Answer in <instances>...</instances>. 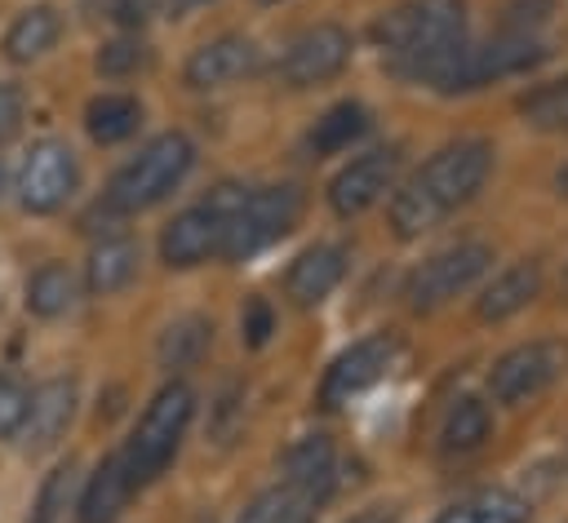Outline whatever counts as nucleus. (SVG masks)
<instances>
[{"mask_svg": "<svg viewBox=\"0 0 568 523\" xmlns=\"http://www.w3.org/2000/svg\"><path fill=\"white\" fill-rule=\"evenodd\" d=\"M493 142L484 137H457L448 146H439L390 199V226L399 239H417L426 230H435L448 213H457L462 204H470L479 195V186L493 173Z\"/></svg>", "mask_w": 568, "mask_h": 523, "instance_id": "nucleus-1", "label": "nucleus"}, {"mask_svg": "<svg viewBox=\"0 0 568 523\" xmlns=\"http://www.w3.org/2000/svg\"><path fill=\"white\" fill-rule=\"evenodd\" d=\"M373 44L404 80H417L430 62L466 44V4L462 0H399L373 22Z\"/></svg>", "mask_w": 568, "mask_h": 523, "instance_id": "nucleus-2", "label": "nucleus"}, {"mask_svg": "<svg viewBox=\"0 0 568 523\" xmlns=\"http://www.w3.org/2000/svg\"><path fill=\"white\" fill-rule=\"evenodd\" d=\"M191 412H195V394L186 381H169L155 390V399L146 403V412L138 417L129 443L120 448L129 470H133V483H151L169 470V461L178 457L182 439H186V425H191Z\"/></svg>", "mask_w": 568, "mask_h": 523, "instance_id": "nucleus-3", "label": "nucleus"}, {"mask_svg": "<svg viewBox=\"0 0 568 523\" xmlns=\"http://www.w3.org/2000/svg\"><path fill=\"white\" fill-rule=\"evenodd\" d=\"M195 164V146L186 133H160L151 137L106 186V204L115 213H142L151 204H160L169 191H178V182L191 173Z\"/></svg>", "mask_w": 568, "mask_h": 523, "instance_id": "nucleus-4", "label": "nucleus"}, {"mask_svg": "<svg viewBox=\"0 0 568 523\" xmlns=\"http://www.w3.org/2000/svg\"><path fill=\"white\" fill-rule=\"evenodd\" d=\"M306 195L293 182L280 186H253L235 195V208L226 217V239H222V257L244 262L262 248H271L275 239H284L297 222H302Z\"/></svg>", "mask_w": 568, "mask_h": 523, "instance_id": "nucleus-5", "label": "nucleus"}, {"mask_svg": "<svg viewBox=\"0 0 568 523\" xmlns=\"http://www.w3.org/2000/svg\"><path fill=\"white\" fill-rule=\"evenodd\" d=\"M568 377V337H532L497 355L488 368V394L501 408H524Z\"/></svg>", "mask_w": 568, "mask_h": 523, "instance_id": "nucleus-6", "label": "nucleus"}, {"mask_svg": "<svg viewBox=\"0 0 568 523\" xmlns=\"http://www.w3.org/2000/svg\"><path fill=\"white\" fill-rule=\"evenodd\" d=\"M493 270V248L484 239H462V244H448L439 253H430L404 284V297L413 310H439L448 306L453 297H462L466 288H475L484 275Z\"/></svg>", "mask_w": 568, "mask_h": 523, "instance_id": "nucleus-7", "label": "nucleus"}, {"mask_svg": "<svg viewBox=\"0 0 568 523\" xmlns=\"http://www.w3.org/2000/svg\"><path fill=\"white\" fill-rule=\"evenodd\" d=\"M235 186H217L209 199L182 208L164 235H160V257L164 266L173 270H191V266H204L209 257H222V239H226V217L235 208Z\"/></svg>", "mask_w": 568, "mask_h": 523, "instance_id": "nucleus-8", "label": "nucleus"}, {"mask_svg": "<svg viewBox=\"0 0 568 523\" xmlns=\"http://www.w3.org/2000/svg\"><path fill=\"white\" fill-rule=\"evenodd\" d=\"M351 53H355V40L346 27L337 22H315L306 31H297L280 62H275V80L284 89H315V84H328L337 80L346 66H351Z\"/></svg>", "mask_w": 568, "mask_h": 523, "instance_id": "nucleus-9", "label": "nucleus"}, {"mask_svg": "<svg viewBox=\"0 0 568 523\" xmlns=\"http://www.w3.org/2000/svg\"><path fill=\"white\" fill-rule=\"evenodd\" d=\"M395 355H399V337H395V332H368V337H359L355 346H346V350L324 368L320 403H324V408L351 403L355 394H364L368 386H377V381L390 372Z\"/></svg>", "mask_w": 568, "mask_h": 523, "instance_id": "nucleus-10", "label": "nucleus"}, {"mask_svg": "<svg viewBox=\"0 0 568 523\" xmlns=\"http://www.w3.org/2000/svg\"><path fill=\"white\" fill-rule=\"evenodd\" d=\"M80 186V164L67 142H36L18 168V204L27 213H58Z\"/></svg>", "mask_w": 568, "mask_h": 523, "instance_id": "nucleus-11", "label": "nucleus"}, {"mask_svg": "<svg viewBox=\"0 0 568 523\" xmlns=\"http://www.w3.org/2000/svg\"><path fill=\"white\" fill-rule=\"evenodd\" d=\"M395 177H399V146H373V151L355 155L342 173H333V182H328V208L337 217H359L386 191H395Z\"/></svg>", "mask_w": 568, "mask_h": 523, "instance_id": "nucleus-12", "label": "nucleus"}, {"mask_svg": "<svg viewBox=\"0 0 568 523\" xmlns=\"http://www.w3.org/2000/svg\"><path fill=\"white\" fill-rule=\"evenodd\" d=\"M262 71V49L248 40V35H217V40H204L186 66H182V80L186 89L195 93H209V89H226V84H240L248 75Z\"/></svg>", "mask_w": 568, "mask_h": 523, "instance_id": "nucleus-13", "label": "nucleus"}, {"mask_svg": "<svg viewBox=\"0 0 568 523\" xmlns=\"http://www.w3.org/2000/svg\"><path fill=\"white\" fill-rule=\"evenodd\" d=\"M75 417V381L71 377H53L44 381L36 394H27V417H22V448L27 452H44L53 448L67 425Z\"/></svg>", "mask_w": 568, "mask_h": 523, "instance_id": "nucleus-14", "label": "nucleus"}, {"mask_svg": "<svg viewBox=\"0 0 568 523\" xmlns=\"http://www.w3.org/2000/svg\"><path fill=\"white\" fill-rule=\"evenodd\" d=\"M346 275V248L337 244H311L293 257L288 275H284V297L297 306V310H311L320 306Z\"/></svg>", "mask_w": 568, "mask_h": 523, "instance_id": "nucleus-15", "label": "nucleus"}, {"mask_svg": "<svg viewBox=\"0 0 568 523\" xmlns=\"http://www.w3.org/2000/svg\"><path fill=\"white\" fill-rule=\"evenodd\" d=\"M537 293H541V262L537 257H519V262H510L506 270H497L484 284V293L475 301V315L484 324H501V319L519 315L524 306H532Z\"/></svg>", "mask_w": 568, "mask_h": 523, "instance_id": "nucleus-16", "label": "nucleus"}, {"mask_svg": "<svg viewBox=\"0 0 568 523\" xmlns=\"http://www.w3.org/2000/svg\"><path fill=\"white\" fill-rule=\"evenodd\" d=\"M133 492H138V483H133V470H129L124 452H111V457L89 474L75 514H80V523H115V519L124 514V505H129Z\"/></svg>", "mask_w": 568, "mask_h": 523, "instance_id": "nucleus-17", "label": "nucleus"}, {"mask_svg": "<svg viewBox=\"0 0 568 523\" xmlns=\"http://www.w3.org/2000/svg\"><path fill=\"white\" fill-rule=\"evenodd\" d=\"M333 470H337V457H333V443L324 434H306L297 439L288 452H284V483H293L302 496H311L315 505L328 501L333 492Z\"/></svg>", "mask_w": 568, "mask_h": 523, "instance_id": "nucleus-18", "label": "nucleus"}, {"mask_svg": "<svg viewBox=\"0 0 568 523\" xmlns=\"http://www.w3.org/2000/svg\"><path fill=\"white\" fill-rule=\"evenodd\" d=\"M528 514H532L528 496L510 488H479L453 501L448 510H439L435 523H528Z\"/></svg>", "mask_w": 568, "mask_h": 523, "instance_id": "nucleus-19", "label": "nucleus"}, {"mask_svg": "<svg viewBox=\"0 0 568 523\" xmlns=\"http://www.w3.org/2000/svg\"><path fill=\"white\" fill-rule=\"evenodd\" d=\"M488 434H493V408H488L479 394H462V399H453V408L444 412L439 452H444V457L479 452Z\"/></svg>", "mask_w": 568, "mask_h": 523, "instance_id": "nucleus-20", "label": "nucleus"}, {"mask_svg": "<svg viewBox=\"0 0 568 523\" xmlns=\"http://www.w3.org/2000/svg\"><path fill=\"white\" fill-rule=\"evenodd\" d=\"M138 262H142V253H138V244H133L129 235H111V239H102V244L89 253V266H84V284H89V293L111 297V293L129 288L133 275H138Z\"/></svg>", "mask_w": 568, "mask_h": 523, "instance_id": "nucleus-21", "label": "nucleus"}, {"mask_svg": "<svg viewBox=\"0 0 568 523\" xmlns=\"http://www.w3.org/2000/svg\"><path fill=\"white\" fill-rule=\"evenodd\" d=\"M58 35H62L58 9L31 4V9H22V13L9 22V31H4V53H9V62H36V58H44V53L58 44Z\"/></svg>", "mask_w": 568, "mask_h": 523, "instance_id": "nucleus-22", "label": "nucleus"}, {"mask_svg": "<svg viewBox=\"0 0 568 523\" xmlns=\"http://www.w3.org/2000/svg\"><path fill=\"white\" fill-rule=\"evenodd\" d=\"M142 124V102L133 93H98L84 106V129L98 146H115L124 137H133Z\"/></svg>", "mask_w": 568, "mask_h": 523, "instance_id": "nucleus-23", "label": "nucleus"}, {"mask_svg": "<svg viewBox=\"0 0 568 523\" xmlns=\"http://www.w3.org/2000/svg\"><path fill=\"white\" fill-rule=\"evenodd\" d=\"M364 133H368V111L359 102H337L315 120V129L306 133V146H311V155H342Z\"/></svg>", "mask_w": 568, "mask_h": 523, "instance_id": "nucleus-24", "label": "nucleus"}, {"mask_svg": "<svg viewBox=\"0 0 568 523\" xmlns=\"http://www.w3.org/2000/svg\"><path fill=\"white\" fill-rule=\"evenodd\" d=\"M75 306V275L67 262H44L27 279V310L40 319H58Z\"/></svg>", "mask_w": 568, "mask_h": 523, "instance_id": "nucleus-25", "label": "nucleus"}, {"mask_svg": "<svg viewBox=\"0 0 568 523\" xmlns=\"http://www.w3.org/2000/svg\"><path fill=\"white\" fill-rule=\"evenodd\" d=\"M209 346H213V324L204 315H182L160 332L155 355L164 368H195Z\"/></svg>", "mask_w": 568, "mask_h": 523, "instance_id": "nucleus-26", "label": "nucleus"}, {"mask_svg": "<svg viewBox=\"0 0 568 523\" xmlns=\"http://www.w3.org/2000/svg\"><path fill=\"white\" fill-rule=\"evenodd\" d=\"M235 523H315V501L302 496L293 483H275L257 492Z\"/></svg>", "mask_w": 568, "mask_h": 523, "instance_id": "nucleus-27", "label": "nucleus"}, {"mask_svg": "<svg viewBox=\"0 0 568 523\" xmlns=\"http://www.w3.org/2000/svg\"><path fill=\"white\" fill-rule=\"evenodd\" d=\"M519 115H524V124H532L541 133H568V75L528 89L519 98Z\"/></svg>", "mask_w": 568, "mask_h": 523, "instance_id": "nucleus-28", "label": "nucleus"}, {"mask_svg": "<svg viewBox=\"0 0 568 523\" xmlns=\"http://www.w3.org/2000/svg\"><path fill=\"white\" fill-rule=\"evenodd\" d=\"M146 62H151V49H146L138 35H120V40H106V44L98 49V58H93L98 75H106V80H124V75H138Z\"/></svg>", "mask_w": 568, "mask_h": 523, "instance_id": "nucleus-29", "label": "nucleus"}, {"mask_svg": "<svg viewBox=\"0 0 568 523\" xmlns=\"http://www.w3.org/2000/svg\"><path fill=\"white\" fill-rule=\"evenodd\" d=\"M213 0H115V18L138 27L146 18H186L191 9H204Z\"/></svg>", "mask_w": 568, "mask_h": 523, "instance_id": "nucleus-30", "label": "nucleus"}, {"mask_svg": "<svg viewBox=\"0 0 568 523\" xmlns=\"http://www.w3.org/2000/svg\"><path fill=\"white\" fill-rule=\"evenodd\" d=\"M67 496H71V465H58V470L40 483V496H36L31 523H58V514L67 510Z\"/></svg>", "mask_w": 568, "mask_h": 523, "instance_id": "nucleus-31", "label": "nucleus"}, {"mask_svg": "<svg viewBox=\"0 0 568 523\" xmlns=\"http://www.w3.org/2000/svg\"><path fill=\"white\" fill-rule=\"evenodd\" d=\"M22 417H27V386L13 381L9 372H0V439L18 434Z\"/></svg>", "mask_w": 568, "mask_h": 523, "instance_id": "nucleus-32", "label": "nucleus"}, {"mask_svg": "<svg viewBox=\"0 0 568 523\" xmlns=\"http://www.w3.org/2000/svg\"><path fill=\"white\" fill-rule=\"evenodd\" d=\"M275 332V315H271V306L262 301V297H248L244 301V310H240V337H244V346H266V337Z\"/></svg>", "mask_w": 568, "mask_h": 523, "instance_id": "nucleus-33", "label": "nucleus"}, {"mask_svg": "<svg viewBox=\"0 0 568 523\" xmlns=\"http://www.w3.org/2000/svg\"><path fill=\"white\" fill-rule=\"evenodd\" d=\"M22 124V93L13 84H0V137H9Z\"/></svg>", "mask_w": 568, "mask_h": 523, "instance_id": "nucleus-34", "label": "nucleus"}, {"mask_svg": "<svg viewBox=\"0 0 568 523\" xmlns=\"http://www.w3.org/2000/svg\"><path fill=\"white\" fill-rule=\"evenodd\" d=\"M351 523H399V514H395V510H386V505H373V510L355 514Z\"/></svg>", "mask_w": 568, "mask_h": 523, "instance_id": "nucleus-35", "label": "nucleus"}, {"mask_svg": "<svg viewBox=\"0 0 568 523\" xmlns=\"http://www.w3.org/2000/svg\"><path fill=\"white\" fill-rule=\"evenodd\" d=\"M555 191L568 199V164H559V168H555Z\"/></svg>", "mask_w": 568, "mask_h": 523, "instance_id": "nucleus-36", "label": "nucleus"}, {"mask_svg": "<svg viewBox=\"0 0 568 523\" xmlns=\"http://www.w3.org/2000/svg\"><path fill=\"white\" fill-rule=\"evenodd\" d=\"M564 288H568V275H564Z\"/></svg>", "mask_w": 568, "mask_h": 523, "instance_id": "nucleus-37", "label": "nucleus"}, {"mask_svg": "<svg viewBox=\"0 0 568 523\" xmlns=\"http://www.w3.org/2000/svg\"><path fill=\"white\" fill-rule=\"evenodd\" d=\"M262 4H275V0H262Z\"/></svg>", "mask_w": 568, "mask_h": 523, "instance_id": "nucleus-38", "label": "nucleus"}]
</instances>
